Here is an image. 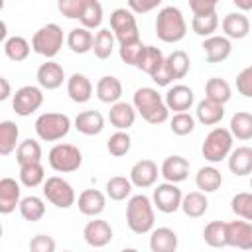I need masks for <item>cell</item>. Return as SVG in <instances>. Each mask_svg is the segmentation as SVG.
<instances>
[{
    "label": "cell",
    "instance_id": "cell-1",
    "mask_svg": "<svg viewBox=\"0 0 252 252\" xmlns=\"http://www.w3.org/2000/svg\"><path fill=\"white\" fill-rule=\"evenodd\" d=\"M132 106L148 124H154V126H158L169 118V110L163 102V96L154 87L136 89V93L132 96Z\"/></svg>",
    "mask_w": 252,
    "mask_h": 252
},
{
    "label": "cell",
    "instance_id": "cell-2",
    "mask_svg": "<svg viewBox=\"0 0 252 252\" xmlns=\"http://www.w3.org/2000/svg\"><path fill=\"white\" fill-rule=\"evenodd\" d=\"M156 215L152 199L146 195H132L126 205V224L134 234H146L154 228Z\"/></svg>",
    "mask_w": 252,
    "mask_h": 252
},
{
    "label": "cell",
    "instance_id": "cell-3",
    "mask_svg": "<svg viewBox=\"0 0 252 252\" xmlns=\"http://www.w3.org/2000/svg\"><path fill=\"white\" fill-rule=\"evenodd\" d=\"M156 33L163 43H177L187 33L183 12L175 6H165L156 16Z\"/></svg>",
    "mask_w": 252,
    "mask_h": 252
},
{
    "label": "cell",
    "instance_id": "cell-4",
    "mask_svg": "<svg viewBox=\"0 0 252 252\" xmlns=\"http://www.w3.org/2000/svg\"><path fill=\"white\" fill-rule=\"evenodd\" d=\"M35 134L43 142H57L65 138L71 130V118L61 112H43L37 116L35 124Z\"/></svg>",
    "mask_w": 252,
    "mask_h": 252
},
{
    "label": "cell",
    "instance_id": "cell-5",
    "mask_svg": "<svg viewBox=\"0 0 252 252\" xmlns=\"http://www.w3.org/2000/svg\"><path fill=\"white\" fill-rule=\"evenodd\" d=\"M32 49L45 59H53L63 47V30L59 24H45L41 26L32 37Z\"/></svg>",
    "mask_w": 252,
    "mask_h": 252
},
{
    "label": "cell",
    "instance_id": "cell-6",
    "mask_svg": "<svg viewBox=\"0 0 252 252\" xmlns=\"http://www.w3.org/2000/svg\"><path fill=\"white\" fill-rule=\"evenodd\" d=\"M230 150H232V134L228 132V128H222V126L213 128L205 136V142L201 146L203 158L211 163H219V161L226 159Z\"/></svg>",
    "mask_w": 252,
    "mask_h": 252
},
{
    "label": "cell",
    "instance_id": "cell-7",
    "mask_svg": "<svg viewBox=\"0 0 252 252\" xmlns=\"http://www.w3.org/2000/svg\"><path fill=\"white\" fill-rule=\"evenodd\" d=\"M49 167L57 173H73L83 163V154L73 144H55L47 154Z\"/></svg>",
    "mask_w": 252,
    "mask_h": 252
},
{
    "label": "cell",
    "instance_id": "cell-8",
    "mask_svg": "<svg viewBox=\"0 0 252 252\" xmlns=\"http://www.w3.org/2000/svg\"><path fill=\"white\" fill-rule=\"evenodd\" d=\"M110 30L118 43H128L140 39V30L136 24V16L128 8H116L110 14Z\"/></svg>",
    "mask_w": 252,
    "mask_h": 252
},
{
    "label": "cell",
    "instance_id": "cell-9",
    "mask_svg": "<svg viewBox=\"0 0 252 252\" xmlns=\"http://www.w3.org/2000/svg\"><path fill=\"white\" fill-rule=\"evenodd\" d=\"M41 185H43V197L57 209H69L75 205V201H77L75 189L63 177H59V175L47 177Z\"/></svg>",
    "mask_w": 252,
    "mask_h": 252
},
{
    "label": "cell",
    "instance_id": "cell-10",
    "mask_svg": "<svg viewBox=\"0 0 252 252\" xmlns=\"http://www.w3.org/2000/svg\"><path fill=\"white\" fill-rule=\"evenodd\" d=\"M43 104V93L39 87L24 85L12 94V108L18 116H30Z\"/></svg>",
    "mask_w": 252,
    "mask_h": 252
},
{
    "label": "cell",
    "instance_id": "cell-11",
    "mask_svg": "<svg viewBox=\"0 0 252 252\" xmlns=\"http://www.w3.org/2000/svg\"><path fill=\"white\" fill-rule=\"evenodd\" d=\"M181 197H183V193H181V189L177 187V183L165 181V183H159V185L154 189L152 205H154L158 211L169 215V213H175V211L179 209Z\"/></svg>",
    "mask_w": 252,
    "mask_h": 252
},
{
    "label": "cell",
    "instance_id": "cell-12",
    "mask_svg": "<svg viewBox=\"0 0 252 252\" xmlns=\"http://www.w3.org/2000/svg\"><path fill=\"white\" fill-rule=\"evenodd\" d=\"M158 175H159V169H158V163L154 159H140L132 165L130 169V183L138 189H148L152 185H156L158 181Z\"/></svg>",
    "mask_w": 252,
    "mask_h": 252
},
{
    "label": "cell",
    "instance_id": "cell-13",
    "mask_svg": "<svg viewBox=\"0 0 252 252\" xmlns=\"http://www.w3.org/2000/svg\"><path fill=\"white\" fill-rule=\"evenodd\" d=\"M83 238L89 246L93 248H102L112 240V226L104 220V219H96L93 217V220H89L83 228Z\"/></svg>",
    "mask_w": 252,
    "mask_h": 252
},
{
    "label": "cell",
    "instance_id": "cell-14",
    "mask_svg": "<svg viewBox=\"0 0 252 252\" xmlns=\"http://www.w3.org/2000/svg\"><path fill=\"white\" fill-rule=\"evenodd\" d=\"M226 226V246H234L240 250L252 248V224L250 220H230L224 222Z\"/></svg>",
    "mask_w": 252,
    "mask_h": 252
},
{
    "label": "cell",
    "instance_id": "cell-15",
    "mask_svg": "<svg viewBox=\"0 0 252 252\" xmlns=\"http://www.w3.org/2000/svg\"><path fill=\"white\" fill-rule=\"evenodd\" d=\"M163 102L167 106V110H173V112H185L193 106L195 102V93L191 87L187 85H173L167 89L165 96H163Z\"/></svg>",
    "mask_w": 252,
    "mask_h": 252
},
{
    "label": "cell",
    "instance_id": "cell-16",
    "mask_svg": "<svg viewBox=\"0 0 252 252\" xmlns=\"http://www.w3.org/2000/svg\"><path fill=\"white\" fill-rule=\"evenodd\" d=\"M35 79H37V85L39 89H45V91H55L63 85L65 81V71L59 63H55L53 59H47L45 63L39 65L37 73H35Z\"/></svg>",
    "mask_w": 252,
    "mask_h": 252
},
{
    "label": "cell",
    "instance_id": "cell-17",
    "mask_svg": "<svg viewBox=\"0 0 252 252\" xmlns=\"http://www.w3.org/2000/svg\"><path fill=\"white\" fill-rule=\"evenodd\" d=\"M203 51H205V59L207 63H222L224 59H228L230 51H232V43L228 37L224 35H209L203 41Z\"/></svg>",
    "mask_w": 252,
    "mask_h": 252
},
{
    "label": "cell",
    "instance_id": "cell-18",
    "mask_svg": "<svg viewBox=\"0 0 252 252\" xmlns=\"http://www.w3.org/2000/svg\"><path fill=\"white\" fill-rule=\"evenodd\" d=\"M220 28L228 39H244L250 33V20L244 12H230L222 18Z\"/></svg>",
    "mask_w": 252,
    "mask_h": 252
},
{
    "label": "cell",
    "instance_id": "cell-19",
    "mask_svg": "<svg viewBox=\"0 0 252 252\" xmlns=\"http://www.w3.org/2000/svg\"><path fill=\"white\" fill-rule=\"evenodd\" d=\"M159 175L169 183H181L189 175V161L183 156H167L161 161Z\"/></svg>",
    "mask_w": 252,
    "mask_h": 252
},
{
    "label": "cell",
    "instance_id": "cell-20",
    "mask_svg": "<svg viewBox=\"0 0 252 252\" xmlns=\"http://www.w3.org/2000/svg\"><path fill=\"white\" fill-rule=\"evenodd\" d=\"M20 183L12 177H2L0 179V215H10L16 211L20 203Z\"/></svg>",
    "mask_w": 252,
    "mask_h": 252
},
{
    "label": "cell",
    "instance_id": "cell-21",
    "mask_svg": "<svg viewBox=\"0 0 252 252\" xmlns=\"http://www.w3.org/2000/svg\"><path fill=\"white\" fill-rule=\"evenodd\" d=\"M77 207L85 217H98L106 207V197L98 189H85L77 199Z\"/></svg>",
    "mask_w": 252,
    "mask_h": 252
},
{
    "label": "cell",
    "instance_id": "cell-22",
    "mask_svg": "<svg viewBox=\"0 0 252 252\" xmlns=\"http://www.w3.org/2000/svg\"><path fill=\"white\" fill-rule=\"evenodd\" d=\"M226 159H228V169L236 177H246L252 171V148L248 146H238L236 150H230Z\"/></svg>",
    "mask_w": 252,
    "mask_h": 252
},
{
    "label": "cell",
    "instance_id": "cell-23",
    "mask_svg": "<svg viewBox=\"0 0 252 252\" xmlns=\"http://www.w3.org/2000/svg\"><path fill=\"white\" fill-rule=\"evenodd\" d=\"M67 94L73 102H87L91 96H93V83L89 81L87 75L83 73H73L69 79H67Z\"/></svg>",
    "mask_w": 252,
    "mask_h": 252
},
{
    "label": "cell",
    "instance_id": "cell-24",
    "mask_svg": "<svg viewBox=\"0 0 252 252\" xmlns=\"http://www.w3.org/2000/svg\"><path fill=\"white\" fill-rule=\"evenodd\" d=\"M108 120L116 130H128L136 120V108L128 102H112L108 110Z\"/></svg>",
    "mask_w": 252,
    "mask_h": 252
},
{
    "label": "cell",
    "instance_id": "cell-25",
    "mask_svg": "<svg viewBox=\"0 0 252 252\" xmlns=\"http://www.w3.org/2000/svg\"><path fill=\"white\" fill-rule=\"evenodd\" d=\"M150 248L152 252H175L177 250V234L167 228H152L150 230Z\"/></svg>",
    "mask_w": 252,
    "mask_h": 252
},
{
    "label": "cell",
    "instance_id": "cell-26",
    "mask_svg": "<svg viewBox=\"0 0 252 252\" xmlns=\"http://www.w3.org/2000/svg\"><path fill=\"white\" fill-rule=\"evenodd\" d=\"M75 128L85 136H96L104 128V118L98 110H83L75 118Z\"/></svg>",
    "mask_w": 252,
    "mask_h": 252
},
{
    "label": "cell",
    "instance_id": "cell-27",
    "mask_svg": "<svg viewBox=\"0 0 252 252\" xmlns=\"http://www.w3.org/2000/svg\"><path fill=\"white\" fill-rule=\"evenodd\" d=\"M94 91H96V98L100 102L112 104V102L120 100V96H122V83L112 75H104L98 79Z\"/></svg>",
    "mask_w": 252,
    "mask_h": 252
},
{
    "label": "cell",
    "instance_id": "cell-28",
    "mask_svg": "<svg viewBox=\"0 0 252 252\" xmlns=\"http://www.w3.org/2000/svg\"><path fill=\"white\" fill-rule=\"evenodd\" d=\"M195 116L201 124L205 126H215L222 120L224 116V104H219V102H213L209 98H203L201 102H197V110H195Z\"/></svg>",
    "mask_w": 252,
    "mask_h": 252
},
{
    "label": "cell",
    "instance_id": "cell-29",
    "mask_svg": "<svg viewBox=\"0 0 252 252\" xmlns=\"http://www.w3.org/2000/svg\"><path fill=\"white\" fill-rule=\"evenodd\" d=\"M179 209H181L189 219H199V217H203V215L207 213L209 201H207V197H205L203 191H191V193H187V195L181 197Z\"/></svg>",
    "mask_w": 252,
    "mask_h": 252
},
{
    "label": "cell",
    "instance_id": "cell-30",
    "mask_svg": "<svg viewBox=\"0 0 252 252\" xmlns=\"http://www.w3.org/2000/svg\"><path fill=\"white\" fill-rule=\"evenodd\" d=\"M163 63H165V69H167L171 81H175V79H183V77L189 73V67H191L189 55H187L183 49H175V51H171V53L163 59Z\"/></svg>",
    "mask_w": 252,
    "mask_h": 252
},
{
    "label": "cell",
    "instance_id": "cell-31",
    "mask_svg": "<svg viewBox=\"0 0 252 252\" xmlns=\"http://www.w3.org/2000/svg\"><path fill=\"white\" fill-rule=\"evenodd\" d=\"M195 185L203 193H215L222 185V175L215 165H205L195 175Z\"/></svg>",
    "mask_w": 252,
    "mask_h": 252
},
{
    "label": "cell",
    "instance_id": "cell-32",
    "mask_svg": "<svg viewBox=\"0 0 252 252\" xmlns=\"http://www.w3.org/2000/svg\"><path fill=\"white\" fill-rule=\"evenodd\" d=\"M232 96V89L228 85V81L220 79V77H211L205 83V98L219 102V104H226Z\"/></svg>",
    "mask_w": 252,
    "mask_h": 252
},
{
    "label": "cell",
    "instance_id": "cell-33",
    "mask_svg": "<svg viewBox=\"0 0 252 252\" xmlns=\"http://www.w3.org/2000/svg\"><path fill=\"white\" fill-rule=\"evenodd\" d=\"M163 59H165V57H163V53H161L159 47H156V45H144L134 67H138L140 71L152 75V73L163 63Z\"/></svg>",
    "mask_w": 252,
    "mask_h": 252
},
{
    "label": "cell",
    "instance_id": "cell-34",
    "mask_svg": "<svg viewBox=\"0 0 252 252\" xmlns=\"http://www.w3.org/2000/svg\"><path fill=\"white\" fill-rule=\"evenodd\" d=\"M67 47L73 53H79V55L89 53L93 49V33H91V30H87L83 26L81 28H73L69 32V35H67Z\"/></svg>",
    "mask_w": 252,
    "mask_h": 252
},
{
    "label": "cell",
    "instance_id": "cell-35",
    "mask_svg": "<svg viewBox=\"0 0 252 252\" xmlns=\"http://www.w3.org/2000/svg\"><path fill=\"white\" fill-rule=\"evenodd\" d=\"M30 51H32V45L26 37L22 35H12L4 41V53L10 61L14 63H20V61H26L30 57Z\"/></svg>",
    "mask_w": 252,
    "mask_h": 252
},
{
    "label": "cell",
    "instance_id": "cell-36",
    "mask_svg": "<svg viewBox=\"0 0 252 252\" xmlns=\"http://www.w3.org/2000/svg\"><path fill=\"white\" fill-rule=\"evenodd\" d=\"M228 132H230L232 138H236V140H242V142L250 140V138H252V114L246 112V110L234 112L232 118H230V128H228Z\"/></svg>",
    "mask_w": 252,
    "mask_h": 252
},
{
    "label": "cell",
    "instance_id": "cell-37",
    "mask_svg": "<svg viewBox=\"0 0 252 252\" xmlns=\"http://www.w3.org/2000/svg\"><path fill=\"white\" fill-rule=\"evenodd\" d=\"M102 16H104L102 14V4L98 0H85L81 16H79V22L87 30H96L102 24Z\"/></svg>",
    "mask_w": 252,
    "mask_h": 252
},
{
    "label": "cell",
    "instance_id": "cell-38",
    "mask_svg": "<svg viewBox=\"0 0 252 252\" xmlns=\"http://www.w3.org/2000/svg\"><path fill=\"white\" fill-rule=\"evenodd\" d=\"M114 33L108 30V28H100L94 35H93V49L94 51V57L96 59H108L112 55V49H114Z\"/></svg>",
    "mask_w": 252,
    "mask_h": 252
},
{
    "label": "cell",
    "instance_id": "cell-39",
    "mask_svg": "<svg viewBox=\"0 0 252 252\" xmlns=\"http://www.w3.org/2000/svg\"><path fill=\"white\" fill-rule=\"evenodd\" d=\"M18 209H20L22 219H24V220H30V222H37V220L45 215L43 199H39V197H35V195H28V197L20 199Z\"/></svg>",
    "mask_w": 252,
    "mask_h": 252
},
{
    "label": "cell",
    "instance_id": "cell-40",
    "mask_svg": "<svg viewBox=\"0 0 252 252\" xmlns=\"http://www.w3.org/2000/svg\"><path fill=\"white\" fill-rule=\"evenodd\" d=\"M20 128L12 120L0 122V156H10L18 146Z\"/></svg>",
    "mask_w": 252,
    "mask_h": 252
},
{
    "label": "cell",
    "instance_id": "cell-41",
    "mask_svg": "<svg viewBox=\"0 0 252 252\" xmlns=\"http://www.w3.org/2000/svg\"><path fill=\"white\" fill-rule=\"evenodd\" d=\"M219 28V16L217 12H209V14H193L191 20V30L201 35V37H209L217 32Z\"/></svg>",
    "mask_w": 252,
    "mask_h": 252
},
{
    "label": "cell",
    "instance_id": "cell-42",
    "mask_svg": "<svg viewBox=\"0 0 252 252\" xmlns=\"http://www.w3.org/2000/svg\"><path fill=\"white\" fill-rule=\"evenodd\" d=\"M16 161H18V165L41 161V146H39V142H35L32 138L20 142L16 146Z\"/></svg>",
    "mask_w": 252,
    "mask_h": 252
},
{
    "label": "cell",
    "instance_id": "cell-43",
    "mask_svg": "<svg viewBox=\"0 0 252 252\" xmlns=\"http://www.w3.org/2000/svg\"><path fill=\"white\" fill-rule=\"evenodd\" d=\"M43 181H45V169H43L41 161L20 165V183L22 185H26V187H37Z\"/></svg>",
    "mask_w": 252,
    "mask_h": 252
},
{
    "label": "cell",
    "instance_id": "cell-44",
    "mask_svg": "<svg viewBox=\"0 0 252 252\" xmlns=\"http://www.w3.org/2000/svg\"><path fill=\"white\" fill-rule=\"evenodd\" d=\"M104 189H106V197H110L112 201H124L132 193V183L124 175H114L106 181Z\"/></svg>",
    "mask_w": 252,
    "mask_h": 252
},
{
    "label": "cell",
    "instance_id": "cell-45",
    "mask_svg": "<svg viewBox=\"0 0 252 252\" xmlns=\"http://www.w3.org/2000/svg\"><path fill=\"white\" fill-rule=\"evenodd\" d=\"M203 240L213 248L226 246V226L222 220H213L203 228Z\"/></svg>",
    "mask_w": 252,
    "mask_h": 252
},
{
    "label": "cell",
    "instance_id": "cell-46",
    "mask_svg": "<svg viewBox=\"0 0 252 252\" xmlns=\"http://www.w3.org/2000/svg\"><path fill=\"white\" fill-rule=\"evenodd\" d=\"M130 148H132V138H130V134H128L126 130H116V132L106 140V150H108V154L114 156V158L126 156V154L130 152Z\"/></svg>",
    "mask_w": 252,
    "mask_h": 252
},
{
    "label": "cell",
    "instance_id": "cell-47",
    "mask_svg": "<svg viewBox=\"0 0 252 252\" xmlns=\"http://www.w3.org/2000/svg\"><path fill=\"white\" fill-rule=\"evenodd\" d=\"M169 128L175 136H187L195 130V118L185 110V112H175L169 120Z\"/></svg>",
    "mask_w": 252,
    "mask_h": 252
},
{
    "label": "cell",
    "instance_id": "cell-48",
    "mask_svg": "<svg viewBox=\"0 0 252 252\" xmlns=\"http://www.w3.org/2000/svg\"><path fill=\"white\" fill-rule=\"evenodd\" d=\"M230 209L236 217H240L244 220H252V195L248 191L236 193L230 201Z\"/></svg>",
    "mask_w": 252,
    "mask_h": 252
},
{
    "label": "cell",
    "instance_id": "cell-49",
    "mask_svg": "<svg viewBox=\"0 0 252 252\" xmlns=\"http://www.w3.org/2000/svg\"><path fill=\"white\" fill-rule=\"evenodd\" d=\"M142 47H144V43H142L140 39L128 41V43H120V51H118V53H120V59H122L126 65H136Z\"/></svg>",
    "mask_w": 252,
    "mask_h": 252
},
{
    "label": "cell",
    "instance_id": "cell-50",
    "mask_svg": "<svg viewBox=\"0 0 252 252\" xmlns=\"http://www.w3.org/2000/svg\"><path fill=\"white\" fill-rule=\"evenodd\" d=\"M85 0H57V10L69 20H79Z\"/></svg>",
    "mask_w": 252,
    "mask_h": 252
},
{
    "label": "cell",
    "instance_id": "cell-51",
    "mask_svg": "<svg viewBox=\"0 0 252 252\" xmlns=\"http://www.w3.org/2000/svg\"><path fill=\"white\" fill-rule=\"evenodd\" d=\"M236 91H238L242 96H246V98L252 96V65L244 67V69L238 73V77H236Z\"/></svg>",
    "mask_w": 252,
    "mask_h": 252
},
{
    "label": "cell",
    "instance_id": "cell-52",
    "mask_svg": "<svg viewBox=\"0 0 252 252\" xmlns=\"http://www.w3.org/2000/svg\"><path fill=\"white\" fill-rule=\"evenodd\" d=\"M55 240L47 234H35L32 240H30V250L32 252H53L55 250Z\"/></svg>",
    "mask_w": 252,
    "mask_h": 252
},
{
    "label": "cell",
    "instance_id": "cell-53",
    "mask_svg": "<svg viewBox=\"0 0 252 252\" xmlns=\"http://www.w3.org/2000/svg\"><path fill=\"white\" fill-rule=\"evenodd\" d=\"M161 0H128V10H132L134 14H148L156 10Z\"/></svg>",
    "mask_w": 252,
    "mask_h": 252
},
{
    "label": "cell",
    "instance_id": "cell-54",
    "mask_svg": "<svg viewBox=\"0 0 252 252\" xmlns=\"http://www.w3.org/2000/svg\"><path fill=\"white\" fill-rule=\"evenodd\" d=\"M220 0H189V8L193 14H209L217 12V4Z\"/></svg>",
    "mask_w": 252,
    "mask_h": 252
},
{
    "label": "cell",
    "instance_id": "cell-55",
    "mask_svg": "<svg viewBox=\"0 0 252 252\" xmlns=\"http://www.w3.org/2000/svg\"><path fill=\"white\" fill-rule=\"evenodd\" d=\"M152 81L158 85V87H169L173 81H171V77H169V73H167V69H165V63H161L152 75Z\"/></svg>",
    "mask_w": 252,
    "mask_h": 252
},
{
    "label": "cell",
    "instance_id": "cell-56",
    "mask_svg": "<svg viewBox=\"0 0 252 252\" xmlns=\"http://www.w3.org/2000/svg\"><path fill=\"white\" fill-rule=\"evenodd\" d=\"M10 94H12V85H10V81H8L6 77H0V102L6 100Z\"/></svg>",
    "mask_w": 252,
    "mask_h": 252
},
{
    "label": "cell",
    "instance_id": "cell-57",
    "mask_svg": "<svg viewBox=\"0 0 252 252\" xmlns=\"http://www.w3.org/2000/svg\"><path fill=\"white\" fill-rule=\"evenodd\" d=\"M232 2H234V6H236L240 12L252 10V0H232Z\"/></svg>",
    "mask_w": 252,
    "mask_h": 252
},
{
    "label": "cell",
    "instance_id": "cell-58",
    "mask_svg": "<svg viewBox=\"0 0 252 252\" xmlns=\"http://www.w3.org/2000/svg\"><path fill=\"white\" fill-rule=\"evenodd\" d=\"M6 37H8V26H6L4 20H0V43H2Z\"/></svg>",
    "mask_w": 252,
    "mask_h": 252
},
{
    "label": "cell",
    "instance_id": "cell-59",
    "mask_svg": "<svg viewBox=\"0 0 252 252\" xmlns=\"http://www.w3.org/2000/svg\"><path fill=\"white\" fill-rule=\"evenodd\" d=\"M2 8H4V0H0V12H2Z\"/></svg>",
    "mask_w": 252,
    "mask_h": 252
},
{
    "label": "cell",
    "instance_id": "cell-60",
    "mask_svg": "<svg viewBox=\"0 0 252 252\" xmlns=\"http://www.w3.org/2000/svg\"><path fill=\"white\" fill-rule=\"evenodd\" d=\"M2 232H4V228H2V222H0V238H2Z\"/></svg>",
    "mask_w": 252,
    "mask_h": 252
}]
</instances>
